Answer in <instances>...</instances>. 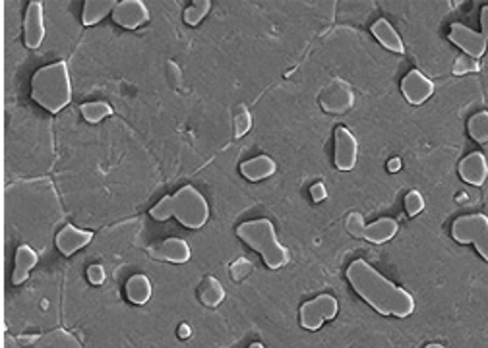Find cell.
Returning <instances> with one entry per match:
<instances>
[{"label": "cell", "mask_w": 488, "mask_h": 348, "mask_svg": "<svg viewBox=\"0 0 488 348\" xmlns=\"http://www.w3.org/2000/svg\"><path fill=\"white\" fill-rule=\"evenodd\" d=\"M347 279L355 292L378 314L403 320L415 312V298L411 292L385 279L384 275L365 260H355L347 267Z\"/></svg>", "instance_id": "1"}, {"label": "cell", "mask_w": 488, "mask_h": 348, "mask_svg": "<svg viewBox=\"0 0 488 348\" xmlns=\"http://www.w3.org/2000/svg\"><path fill=\"white\" fill-rule=\"evenodd\" d=\"M155 221H167L175 217L186 228L198 231L209 221V204L194 186H182L172 196H165L150 209Z\"/></svg>", "instance_id": "2"}, {"label": "cell", "mask_w": 488, "mask_h": 348, "mask_svg": "<svg viewBox=\"0 0 488 348\" xmlns=\"http://www.w3.org/2000/svg\"><path fill=\"white\" fill-rule=\"evenodd\" d=\"M31 99L51 115L66 109L72 101L68 64L55 62L37 70L31 78Z\"/></svg>", "instance_id": "3"}, {"label": "cell", "mask_w": 488, "mask_h": 348, "mask_svg": "<svg viewBox=\"0 0 488 348\" xmlns=\"http://www.w3.org/2000/svg\"><path fill=\"white\" fill-rule=\"evenodd\" d=\"M237 236L260 253L269 269H281L289 263V250L281 244L269 218H254L242 223L237 228Z\"/></svg>", "instance_id": "4"}, {"label": "cell", "mask_w": 488, "mask_h": 348, "mask_svg": "<svg viewBox=\"0 0 488 348\" xmlns=\"http://www.w3.org/2000/svg\"><path fill=\"white\" fill-rule=\"evenodd\" d=\"M452 238L460 244H473L482 260L488 261V217L482 213L463 215L452 225Z\"/></svg>", "instance_id": "5"}, {"label": "cell", "mask_w": 488, "mask_h": 348, "mask_svg": "<svg viewBox=\"0 0 488 348\" xmlns=\"http://www.w3.org/2000/svg\"><path fill=\"white\" fill-rule=\"evenodd\" d=\"M339 314V302L331 294H320L318 298L304 302L301 306V325L308 331H318L326 321L336 320Z\"/></svg>", "instance_id": "6"}, {"label": "cell", "mask_w": 488, "mask_h": 348, "mask_svg": "<svg viewBox=\"0 0 488 348\" xmlns=\"http://www.w3.org/2000/svg\"><path fill=\"white\" fill-rule=\"evenodd\" d=\"M447 39L454 43V45H457L465 55L474 58V60H479L488 48V39L481 31H474V29L467 28L463 23H457V21L452 23Z\"/></svg>", "instance_id": "7"}, {"label": "cell", "mask_w": 488, "mask_h": 348, "mask_svg": "<svg viewBox=\"0 0 488 348\" xmlns=\"http://www.w3.org/2000/svg\"><path fill=\"white\" fill-rule=\"evenodd\" d=\"M358 142L355 134L345 126L336 128V149H333V163L339 171L349 172L357 167Z\"/></svg>", "instance_id": "8"}, {"label": "cell", "mask_w": 488, "mask_h": 348, "mask_svg": "<svg viewBox=\"0 0 488 348\" xmlns=\"http://www.w3.org/2000/svg\"><path fill=\"white\" fill-rule=\"evenodd\" d=\"M113 20L124 29H137L150 21V8L142 0H123L115 8Z\"/></svg>", "instance_id": "9"}, {"label": "cell", "mask_w": 488, "mask_h": 348, "mask_svg": "<svg viewBox=\"0 0 488 348\" xmlns=\"http://www.w3.org/2000/svg\"><path fill=\"white\" fill-rule=\"evenodd\" d=\"M401 91L411 105H422L434 95V82L420 70H411L401 82Z\"/></svg>", "instance_id": "10"}, {"label": "cell", "mask_w": 488, "mask_h": 348, "mask_svg": "<svg viewBox=\"0 0 488 348\" xmlns=\"http://www.w3.org/2000/svg\"><path fill=\"white\" fill-rule=\"evenodd\" d=\"M24 41L29 48H39L45 41V16L43 2H29L24 20Z\"/></svg>", "instance_id": "11"}, {"label": "cell", "mask_w": 488, "mask_h": 348, "mask_svg": "<svg viewBox=\"0 0 488 348\" xmlns=\"http://www.w3.org/2000/svg\"><path fill=\"white\" fill-rule=\"evenodd\" d=\"M150 253L155 260L171 261V263H186L192 255L190 244L182 238H167L163 242H157V244H153Z\"/></svg>", "instance_id": "12"}, {"label": "cell", "mask_w": 488, "mask_h": 348, "mask_svg": "<svg viewBox=\"0 0 488 348\" xmlns=\"http://www.w3.org/2000/svg\"><path fill=\"white\" fill-rule=\"evenodd\" d=\"M93 240V232L83 231L74 225H66L58 234H56V248L62 255H74L78 250L88 246Z\"/></svg>", "instance_id": "13"}, {"label": "cell", "mask_w": 488, "mask_h": 348, "mask_svg": "<svg viewBox=\"0 0 488 348\" xmlns=\"http://www.w3.org/2000/svg\"><path fill=\"white\" fill-rule=\"evenodd\" d=\"M460 176L471 186H482L488 178V159L481 151H473L460 163Z\"/></svg>", "instance_id": "14"}, {"label": "cell", "mask_w": 488, "mask_h": 348, "mask_svg": "<svg viewBox=\"0 0 488 348\" xmlns=\"http://www.w3.org/2000/svg\"><path fill=\"white\" fill-rule=\"evenodd\" d=\"M370 31L378 39L380 45L388 48V51H392L395 55H403L405 53V43L401 39V35L395 31V28L385 18H380V20L374 21Z\"/></svg>", "instance_id": "15"}, {"label": "cell", "mask_w": 488, "mask_h": 348, "mask_svg": "<svg viewBox=\"0 0 488 348\" xmlns=\"http://www.w3.org/2000/svg\"><path fill=\"white\" fill-rule=\"evenodd\" d=\"M275 171H277V163L268 155H258L241 164V174L250 182H260V180L274 176Z\"/></svg>", "instance_id": "16"}, {"label": "cell", "mask_w": 488, "mask_h": 348, "mask_svg": "<svg viewBox=\"0 0 488 348\" xmlns=\"http://www.w3.org/2000/svg\"><path fill=\"white\" fill-rule=\"evenodd\" d=\"M37 263H39V255H37V252H35L31 246H28V244H21V246L16 250L12 283H14V285L26 283V280L29 279L31 269H33Z\"/></svg>", "instance_id": "17"}, {"label": "cell", "mask_w": 488, "mask_h": 348, "mask_svg": "<svg viewBox=\"0 0 488 348\" xmlns=\"http://www.w3.org/2000/svg\"><path fill=\"white\" fill-rule=\"evenodd\" d=\"M399 231V225L395 218L384 217L374 221L370 225L365 226V231L360 234V238L368 240L372 244H384L388 240H392Z\"/></svg>", "instance_id": "18"}, {"label": "cell", "mask_w": 488, "mask_h": 348, "mask_svg": "<svg viewBox=\"0 0 488 348\" xmlns=\"http://www.w3.org/2000/svg\"><path fill=\"white\" fill-rule=\"evenodd\" d=\"M117 6V0H85L83 2L82 23L83 26H95L101 20H105L110 12H115Z\"/></svg>", "instance_id": "19"}, {"label": "cell", "mask_w": 488, "mask_h": 348, "mask_svg": "<svg viewBox=\"0 0 488 348\" xmlns=\"http://www.w3.org/2000/svg\"><path fill=\"white\" fill-rule=\"evenodd\" d=\"M153 292V287L150 279L145 275H132L130 279L126 280V298L136 304V306H144L150 302Z\"/></svg>", "instance_id": "20"}, {"label": "cell", "mask_w": 488, "mask_h": 348, "mask_svg": "<svg viewBox=\"0 0 488 348\" xmlns=\"http://www.w3.org/2000/svg\"><path fill=\"white\" fill-rule=\"evenodd\" d=\"M199 300L204 302L207 307H217L221 302L225 300V288L215 277H207L202 287H199Z\"/></svg>", "instance_id": "21"}, {"label": "cell", "mask_w": 488, "mask_h": 348, "mask_svg": "<svg viewBox=\"0 0 488 348\" xmlns=\"http://www.w3.org/2000/svg\"><path fill=\"white\" fill-rule=\"evenodd\" d=\"M80 110H82V116L85 118V122H90V124L101 122V120H105L107 116L113 115V107H110L107 101L83 102L82 107H80Z\"/></svg>", "instance_id": "22"}, {"label": "cell", "mask_w": 488, "mask_h": 348, "mask_svg": "<svg viewBox=\"0 0 488 348\" xmlns=\"http://www.w3.org/2000/svg\"><path fill=\"white\" fill-rule=\"evenodd\" d=\"M469 136L477 144H488V110H481L469 118Z\"/></svg>", "instance_id": "23"}, {"label": "cell", "mask_w": 488, "mask_h": 348, "mask_svg": "<svg viewBox=\"0 0 488 348\" xmlns=\"http://www.w3.org/2000/svg\"><path fill=\"white\" fill-rule=\"evenodd\" d=\"M209 10H212V2L209 0H196V2H192L185 10V21L194 28V26L202 23V20L209 14Z\"/></svg>", "instance_id": "24"}, {"label": "cell", "mask_w": 488, "mask_h": 348, "mask_svg": "<svg viewBox=\"0 0 488 348\" xmlns=\"http://www.w3.org/2000/svg\"><path fill=\"white\" fill-rule=\"evenodd\" d=\"M427 207V199L419 190H411L405 196V211L409 217H417Z\"/></svg>", "instance_id": "25"}, {"label": "cell", "mask_w": 488, "mask_h": 348, "mask_svg": "<svg viewBox=\"0 0 488 348\" xmlns=\"http://www.w3.org/2000/svg\"><path fill=\"white\" fill-rule=\"evenodd\" d=\"M365 218H363V215H358V213H353V215H349L347 217V231L351 232L353 236H357V238H360V234H363V231H365Z\"/></svg>", "instance_id": "26"}, {"label": "cell", "mask_w": 488, "mask_h": 348, "mask_svg": "<svg viewBox=\"0 0 488 348\" xmlns=\"http://www.w3.org/2000/svg\"><path fill=\"white\" fill-rule=\"evenodd\" d=\"M474 70H479V64H477L474 58H471V56L467 55L457 58V62H455L454 66L455 74H467V72H474Z\"/></svg>", "instance_id": "27"}, {"label": "cell", "mask_w": 488, "mask_h": 348, "mask_svg": "<svg viewBox=\"0 0 488 348\" xmlns=\"http://www.w3.org/2000/svg\"><path fill=\"white\" fill-rule=\"evenodd\" d=\"M250 126H252V118H250L246 109H242L241 115L237 116V136L241 137L244 136V134H248Z\"/></svg>", "instance_id": "28"}, {"label": "cell", "mask_w": 488, "mask_h": 348, "mask_svg": "<svg viewBox=\"0 0 488 348\" xmlns=\"http://www.w3.org/2000/svg\"><path fill=\"white\" fill-rule=\"evenodd\" d=\"M107 275H105V269L101 265H90L88 267V280L91 285H103Z\"/></svg>", "instance_id": "29"}, {"label": "cell", "mask_w": 488, "mask_h": 348, "mask_svg": "<svg viewBox=\"0 0 488 348\" xmlns=\"http://www.w3.org/2000/svg\"><path fill=\"white\" fill-rule=\"evenodd\" d=\"M310 198H312V201H316V204H320V201L328 198V188H326V184L323 182H316V184L312 186L310 188Z\"/></svg>", "instance_id": "30"}, {"label": "cell", "mask_w": 488, "mask_h": 348, "mask_svg": "<svg viewBox=\"0 0 488 348\" xmlns=\"http://www.w3.org/2000/svg\"><path fill=\"white\" fill-rule=\"evenodd\" d=\"M481 33L488 39V6L482 8L481 12Z\"/></svg>", "instance_id": "31"}, {"label": "cell", "mask_w": 488, "mask_h": 348, "mask_svg": "<svg viewBox=\"0 0 488 348\" xmlns=\"http://www.w3.org/2000/svg\"><path fill=\"white\" fill-rule=\"evenodd\" d=\"M388 171H390V172L401 171V159H399V157L390 159V163H388Z\"/></svg>", "instance_id": "32"}, {"label": "cell", "mask_w": 488, "mask_h": 348, "mask_svg": "<svg viewBox=\"0 0 488 348\" xmlns=\"http://www.w3.org/2000/svg\"><path fill=\"white\" fill-rule=\"evenodd\" d=\"M192 334V329H190V325H186V323H182L179 327V337L180 339H188Z\"/></svg>", "instance_id": "33"}, {"label": "cell", "mask_w": 488, "mask_h": 348, "mask_svg": "<svg viewBox=\"0 0 488 348\" xmlns=\"http://www.w3.org/2000/svg\"><path fill=\"white\" fill-rule=\"evenodd\" d=\"M425 348H447V347H444V344H438V342H430V344H427Z\"/></svg>", "instance_id": "34"}, {"label": "cell", "mask_w": 488, "mask_h": 348, "mask_svg": "<svg viewBox=\"0 0 488 348\" xmlns=\"http://www.w3.org/2000/svg\"><path fill=\"white\" fill-rule=\"evenodd\" d=\"M248 348H266V347H264L261 342H252V344H250V347H248Z\"/></svg>", "instance_id": "35"}]
</instances>
